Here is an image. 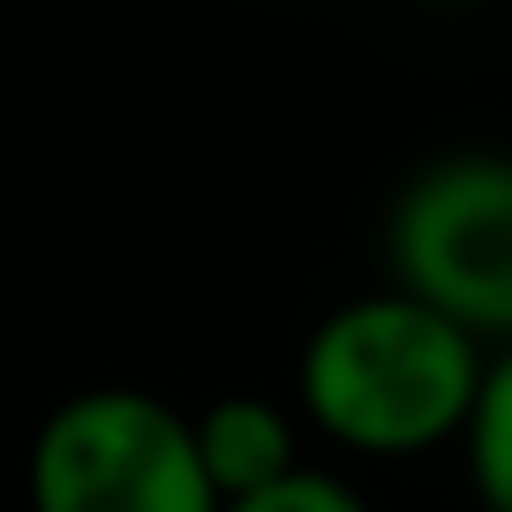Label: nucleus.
Returning <instances> with one entry per match:
<instances>
[{
    "label": "nucleus",
    "instance_id": "2",
    "mask_svg": "<svg viewBox=\"0 0 512 512\" xmlns=\"http://www.w3.org/2000/svg\"><path fill=\"white\" fill-rule=\"evenodd\" d=\"M31 512H226L196 445V415L136 384H91L61 400L23 460Z\"/></svg>",
    "mask_w": 512,
    "mask_h": 512
},
{
    "label": "nucleus",
    "instance_id": "6",
    "mask_svg": "<svg viewBox=\"0 0 512 512\" xmlns=\"http://www.w3.org/2000/svg\"><path fill=\"white\" fill-rule=\"evenodd\" d=\"M226 512H369V497L354 490V482L324 475V467H294V475L272 482V490L226 497Z\"/></svg>",
    "mask_w": 512,
    "mask_h": 512
},
{
    "label": "nucleus",
    "instance_id": "1",
    "mask_svg": "<svg viewBox=\"0 0 512 512\" xmlns=\"http://www.w3.org/2000/svg\"><path fill=\"white\" fill-rule=\"evenodd\" d=\"M482 377H490V354L467 324H452L407 287H384L339 302L309 332L294 392L332 445L362 460H415L467 437Z\"/></svg>",
    "mask_w": 512,
    "mask_h": 512
},
{
    "label": "nucleus",
    "instance_id": "3",
    "mask_svg": "<svg viewBox=\"0 0 512 512\" xmlns=\"http://www.w3.org/2000/svg\"><path fill=\"white\" fill-rule=\"evenodd\" d=\"M392 287L422 294L452 324L505 347L512 339V151H445L384 219Z\"/></svg>",
    "mask_w": 512,
    "mask_h": 512
},
{
    "label": "nucleus",
    "instance_id": "4",
    "mask_svg": "<svg viewBox=\"0 0 512 512\" xmlns=\"http://www.w3.org/2000/svg\"><path fill=\"white\" fill-rule=\"evenodd\" d=\"M196 445H204V467L219 482V497H249L272 490L302 467V437H294V415L264 392H234V400H211L196 415Z\"/></svg>",
    "mask_w": 512,
    "mask_h": 512
},
{
    "label": "nucleus",
    "instance_id": "5",
    "mask_svg": "<svg viewBox=\"0 0 512 512\" xmlns=\"http://www.w3.org/2000/svg\"><path fill=\"white\" fill-rule=\"evenodd\" d=\"M467 482H475L482 512H512V339L490 354V377H482L475 422H467Z\"/></svg>",
    "mask_w": 512,
    "mask_h": 512
}]
</instances>
